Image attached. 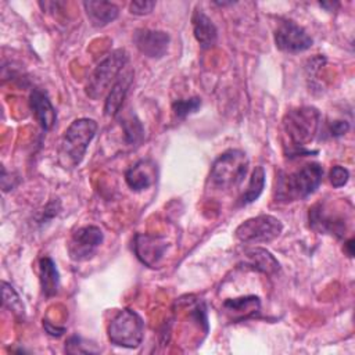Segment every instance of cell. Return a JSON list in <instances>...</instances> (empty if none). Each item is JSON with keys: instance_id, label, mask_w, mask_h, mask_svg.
<instances>
[{"instance_id": "obj_1", "label": "cell", "mask_w": 355, "mask_h": 355, "mask_svg": "<svg viewBox=\"0 0 355 355\" xmlns=\"http://www.w3.org/2000/svg\"><path fill=\"white\" fill-rule=\"evenodd\" d=\"M322 180L323 168L318 162H309L293 172L280 173L275 189L276 201L291 202L304 200L316 191Z\"/></svg>"}, {"instance_id": "obj_2", "label": "cell", "mask_w": 355, "mask_h": 355, "mask_svg": "<svg viewBox=\"0 0 355 355\" xmlns=\"http://www.w3.org/2000/svg\"><path fill=\"white\" fill-rule=\"evenodd\" d=\"M320 123V112L315 107H298L290 110L283 118V129L287 135L291 150V155L311 154L312 151L305 150L315 135L318 133Z\"/></svg>"}, {"instance_id": "obj_3", "label": "cell", "mask_w": 355, "mask_h": 355, "mask_svg": "<svg viewBox=\"0 0 355 355\" xmlns=\"http://www.w3.org/2000/svg\"><path fill=\"white\" fill-rule=\"evenodd\" d=\"M97 122L90 118L75 119L64 132L58 147V161L64 168L78 166L96 136Z\"/></svg>"}, {"instance_id": "obj_4", "label": "cell", "mask_w": 355, "mask_h": 355, "mask_svg": "<svg viewBox=\"0 0 355 355\" xmlns=\"http://www.w3.org/2000/svg\"><path fill=\"white\" fill-rule=\"evenodd\" d=\"M250 159L241 150L232 148L222 153L212 164L209 182L215 189L230 190L241 184L248 172Z\"/></svg>"}, {"instance_id": "obj_5", "label": "cell", "mask_w": 355, "mask_h": 355, "mask_svg": "<svg viewBox=\"0 0 355 355\" xmlns=\"http://www.w3.org/2000/svg\"><path fill=\"white\" fill-rule=\"evenodd\" d=\"M128 53L123 49H116L111 51L92 72L87 83H86V94L92 100L101 98L105 93L108 94L110 89L126 68L128 64Z\"/></svg>"}, {"instance_id": "obj_6", "label": "cell", "mask_w": 355, "mask_h": 355, "mask_svg": "<svg viewBox=\"0 0 355 355\" xmlns=\"http://www.w3.org/2000/svg\"><path fill=\"white\" fill-rule=\"evenodd\" d=\"M111 344L123 348H137L144 336V322L141 316L132 309L118 311L107 327Z\"/></svg>"}, {"instance_id": "obj_7", "label": "cell", "mask_w": 355, "mask_h": 355, "mask_svg": "<svg viewBox=\"0 0 355 355\" xmlns=\"http://www.w3.org/2000/svg\"><path fill=\"white\" fill-rule=\"evenodd\" d=\"M283 232L282 222L272 215H258L240 223L234 232L239 241L244 244L270 243Z\"/></svg>"}, {"instance_id": "obj_8", "label": "cell", "mask_w": 355, "mask_h": 355, "mask_svg": "<svg viewBox=\"0 0 355 355\" xmlns=\"http://www.w3.org/2000/svg\"><path fill=\"white\" fill-rule=\"evenodd\" d=\"M104 240L98 226L87 225L76 229L68 241V254L72 261L82 262L90 259Z\"/></svg>"}, {"instance_id": "obj_9", "label": "cell", "mask_w": 355, "mask_h": 355, "mask_svg": "<svg viewBox=\"0 0 355 355\" xmlns=\"http://www.w3.org/2000/svg\"><path fill=\"white\" fill-rule=\"evenodd\" d=\"M275 44L286 53H301L308 50L313 44V40L302 26L291 19H284L275 29Z\"/></svg>"}, {"instance_id": "obj_10", "label": "cell", "mask_w": 355, "mask_h": 355, "mask_svg": "<svg viewBox=\"0 0 355 355\" xmlns=\"http://www.w3.org/2000/svg\"><path fill=\"white\" fill-rule=\"evenodd\" d=\"M168 241L161 236L139 233L133 240V251L139 261L148 268H155L168 250Z\"/></svg>"}, {"instance_id": "obj_11", "label": "cell", "mask_w": 355, "mask_h": 355, "mask_svg": "<svg viewBox=\"0 0 355 355\" xmlns=\"http://www.w3.org/2000/svg\"><path fill=\"white\" fill-rule=\"evenodd\" d=\"M171 37L164 31L137 29L133 33V43L137 50L148 58H162L169 47Z\"/></svg>"}, {"instance_id": "obj_12", "label": "cell", "mask_w": 355, "mask_h": 355, "mask_svg": "<svg viewBox=\"0 0 355 355\" xmlns=\"http://www.w3.org/2000/svg\"><path fill=\"white\" fill-rule=\"evenodd\" d=\"M309 223L311 226L320 232L334 234L336 237H343L345 234V218L333 214L324 204H315L309 209Z\"/></svg>"}, {"instance_id": "obj_13", "label": "cell", "mask_w": 355, "mask_h": 355, "mask_svg": "<svg viewBox=\"0 0 355 355\" xmlns=\"http://www.w3.org/2000/svg\"><path fill=\"white\" fill-rule=\"evenodd\" d=\"M29 105L40 128L43 130H50L57 121V112L47 93L40 89H33L29 96Z\"/></svg>"}, {"instance_id": "obj_14", "label": "cell", "mask_w": 355, "mask_h": 355, "mask_svg": "<svg viewBox=\"0 0 355 355\" xmlns=\"http://www.w3.org/2000/svg\"><path fill=\"white\" fill-rule=\"evenodd\" d=\"M133 82V69L125 68L122 73L118 76L112 87L110 89L105 104H104V114L107 116H115L122 107V103L130 89V85Z\"/></svg>"}, {"instance_id": "obj_15", "label": "cell", "mask_w": 355, "mask_h": 355, "mask_svg": "<svg viewBox=\"0 0 355 355\" xmlns=\"http://www.w3.org/2000/svg\"><path fill=\"white\" fill-rule=\"evenodd\" d=\"M193 33L202 49H211L218 39V29L211 18L201 10L196 8L191 15Z\"/></svg>"}, {"instance_id": "obj_16", "label": "cell", "mask_w": 355, "mask_h": 355, "mask_svg": "<svg viewBox=\"0 0 355 355\" xmlns=\"http://www.w3.org/2000/svg\"><path fill=\"white\" fill-rule=\"evenodd\" d=\"M86 15L89 18V22L94 28H103L112 21L116 19L119 14V8L111 3V1H103V0H89L83 3Z\"/></svg>"}, {"instance_id": "obj_17", "label": "cell", "mask_w": 355, "mask_h": 355, "mask_svg": "<svg viewBox=\"0 0 355 355\" xmlns=\"http://www.w3.org/2000/svg\"><path fill=\"white\" fill-rule=\"evenodd\" d=\"M155 180V168L150 161H139L125 172V182L133 191L148 189Z\"/></svg>"}, {"instance_id": "obj_18", "label": "cell", "mask_w": 355, "mask_h": 355, "mask_svg": "<svg viewBox=\"0 0 355 355\" xmlns=\"http://www.w3.org/2000/svg\"><path fill=\"white\" fill-rule=\"evenodd\" d=\"M259 309H261V301L255 295L232 298L223 302V311L233 322H239V320L255 316V313H258Z\"/></svg>"}, {"instance_id": "obj_19", "label": "cell", "mask_w": 355, "mask_h": 355, "mask_svg": "<svg viewBox=\"0 0 355 355\" xmlns=\"http://www.w3.org/2000/svg\"><path fill=\"white\" fill-rule=\"evenodd\" d=\"M243 261H244L245 266L255 269L258 272H262L265 275H269V276H272L280 270L279 261L268 250L261 248V247L247 250L243 254Z\"/></svg>"}, {"instance_id": "obj_20", "label": "cell", "mask_w": 355, "mask_h": 355, "mask_svg": "<svg viewBox=\"0 0 355 355\" xmlns=\"http://www.w3.org/2000/svg\"><path fill=\"white\" fill-rule=\"evenodd\" d=\"M39 280L42 293L46 297H53L60 288V273L57 265L50 257H43L39 261Z\"/></svg>"}, {"instance_id": "obj_21", "label": "cell", "mask_w": 355, "mask_h": 355, "mask_svg": "<svg viewBox=\"0 0 355 355\" xmlns=\"http://www.w3.org/2000/svg\"><path fill=\"white\" fill-rule=\"evenodd\" d=\"M263 187H265V169L262 166H255L250 176L245 191L239 198V204L247 205L254 202L261 196Z\"/></svg>"}, {"instance_id": "obj_22", "label": "cell", "mask_w": 355, "mask_h": 355, "mask_svg": "<svg viewBox=\"0 0 355 355\" xmlns=\"http://www.w3.org/2000/svg\"><path fill=\"white\" fill-rule=\"evenodd\" d=\"M122 128H123L125 140H126L128 144L136 146V144H139L143 140V137H144V128H143L141 122L136 116L130 115V116L125 118L123 122H122Z\"/></svg>"}, {"instance_id": "obj_23", "label": "cell", "mask_w": 355, "mask_h": 355, "mask_svg": "<svg viewBox=\"0 0 355 355\" xmlns=\"http://www.w3.org/2000/svg\"><path fill=\"white\" fill-rule=\"evenodd\" d=\"M3 304L4 306H7L12 313H15L17 316L24 318L25 316V306L18 295V293L15 291V288L8 284L7 282H3Z\"/></svg>"}, {"instance_id": "obj_24", "label": "cell", "mask_w": 355, "mask_h": 355, "mask_svg": "<svg viewBox=\"0 0 355 355\" xmlns=\"http://www.w3.org/2000/svg\"><path fill=\"white\" fill-rule=\"evenodd\" d=\"M201 107L200 97H190V98H180L173 101L172 110L178 118H186L190 114H194Z\"/></svg>"}, {"instance_id": "obj_25", "label": "cell", "mask_w": 355, "mask_h": 355, "mask_svg": "<svg viewBox=\"0 0 355 355\" xmlns=\"http://www.w3.org/2000/svg\"><path fill=\"white\" fill-rule=\"evenodd\" d=\"M65 351L68 354H96L100 349L79 336H71L65 343Z\"/></svg>"}, {"instance_id": "obj_26", "label": "cell", "mask_w": 355, "mask_h": 355, "mask_svg": "<svg viewBox=\"0 0 355 355\" xmlns=\"http://www.w3.org/2000/svg\"><path fill=\"white\" fill-rule=\"evenodd\" d=\"M329 179L333 187H343L344 184H347L348 179H349V172L347 168L336 165L331 168L330 173H329Z\"/></svg>"}, {"instance_id": "obj_27", "label": "cell", "mask_w": 355, "mask_h": 355, "mask_svg": "<svg viewBox=\"0 0 355 355\" xmlns=\"http://www.w3.org/2000/svg\"><path fill=\"white\" fill-rule=\"evenodd\" d=\"M155 7V1H148V0H139V1H132L129 4V10L135 15H147L153 11Z\"/></svg>"}, {"instance_id": "obj_28", "label": "cell", "mask_w": 355, "mask_h": 355, "mask_svg": "<svg viewBox=\"0 0 355 355\" xmlns=\"http://www.w3.org/2000/svg\"><path fill=\"white\" fill-rule=\"evenodd\" d=\"M349 130V123L347 121H334L329 125V133L333 137H340Z\"/></svg>"}, {"instance_id": "obj_29", "label": "cell", "mask_w": 355, "mask_h": 355, "mask_svg": "<svg viewBox=\"0 0 355 355\" xmlns=\"http://www.w3.org/2000/svg\"><path fill=\"white\" fill-rule=\"evenodd\" d=\"M43 326L47 330V333L50 336H54V337H60L65 331L64 327H53V326H50V323L47 320H43Z\"/></svg>"}, {"instance_id": "obj_30", "label": "cell", "mask_w": 355, "mask_h": 355, "mask_svg": "<svg viewBox=\"0 0 355 355\" xmlns=\"http://www.w3.org/2000/svg\"><path fill=\"white\" fill-rule=\"evenodd\" d=\"M352 247H354V240H352V239H349V240L345 243V248H347V254H348V257H352V255H354V250H352Z\"/></svg>"}]
</instances>
